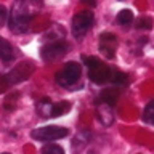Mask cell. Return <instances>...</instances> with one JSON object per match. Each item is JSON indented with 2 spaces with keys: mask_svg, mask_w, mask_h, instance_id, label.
<instances>
[{
  "mask_svg": "<svg viewBox=\"0 0 154 154\" xmlns=\"http://www.w3.org/2000/svg\"><path fill=\"white\" fill-rule=\"evenodd\" d=\"M3 154H8V152H3Z\"/></svg>",
  "mask_w": 154,
  "mask_h": 154,
  "instance_id": "obj_23",
  "label": "cell"
},
{
  "mask_svg": "<svg viewBox=\"0 0 154 154\" xmlns=\"http://www.w3.org/2000/svg\"><path fill=\"white\" fill-rule=\"evenodd\" d=\"M88 154H96V152H95V151H90V152H88Z\"/></svg>",
  "mask_w": 154,
  "mask_h": 154,
  "instance_id": "obj_22",
  "label": "cell"
},
{
  "mask_svg": "<svg viewBox=\"0 0 154 154\" xmlns=\"http://www.w3.org/2000/svg\"><path fill=\"white\" fill-rule=\"evenodd\" d=\"M96 117H98L100 124L103 125H111L114 122V109L112 104L104 103V101H98V108H96Z\"/></svg>",
  "mask_w": 154,
  "mask_h": 154,
  "instance_id": "obj_8",
  "label": "cell"
},
{
  "mask_svg": "<svg viewBox=\"0 0 154 154\" xmlns=\"http://www.w3.org/2000/svg\"><path fill=\"white\" fill-rule=\"evenodd\" d=\"M69 135V130L66 127H60V125H47V127H38L31 132V137L37 141H55V140H61Z\"/></svg>",
  "mask_w": 154,
  "mask_h": 154,
  "instance_id": "obj_3",
  "label": "cell"
},
{
  "mask_svg": "<svg viewBox=\"0 0 154 154\" xmlns=\"http://www.w3.org/2000/svg\"><path fill=\"white\" fill-rule=\"evenodd\" d=\"M32 14L29 11V7L26 0H14L11 11H10V19H8V27L14 34H24L29 31L31 26Z\"/></svg>",
  "mask_w": 154,
  "mask_h": 154,
  "instance_id": "obj_1",
  "label": "cell"
},
{
  "mask_svg": "<svg viewBox=\"0 0 154 154\" xmlns=\"http://www.w3.org/2000/svg\"><path fill=\"white\" fill-rule=\"evenodd\" d=\"M151 26H152V21L149 18H140L137 23L138 29H151Z\"/></svg>",
  "mask_w": 154,
  "mask_h": 154,
  "instance_id": "obj_18",
  "label": "cell"
},
{
  "mask_svg": "<svg viewBox=\"0 0 154 154\" xmlns=\"http://www.w3.org/2000/svg\"><path fill=\"white\" fill-rule=\"evenodd\" d=\"M80 75H82V66L75 61H69L56 74V82L64 88H72L80 80Z\"/></svg>",
  "mask_w": 154,
  "mask_h": 154,
  "instance_id": "obj_2",
  "label": "cell"
},
{
  "mask_svg": "<svg viewBox=\"0 0 154 154\" xmlns=\"http://www.w3.org/2000/svg\"><path fill=\"white\" fill-rule=\"evenodd\" d=\"M42 154H64V149H63L60 144L47 143L45 146L42 148Z\"/></svg>",
  "mask_w": 154,
  "mask_h": 154,
  "instance_id": "obj_16",
  "label": "cell"
},
{
  "mask_svg": "<svg viewBox=\"0 0 154 154\" xmlns=\"http://www.w3.org/2000/svg\"><path fill=\"white\" fill-rule=\"evenodd\" d=\"M127 74L125 72H122V71H112L111 69V82L112 84H116V85H125L127 84Z\"/></svg>",
  "mask_w": 154,
  "mask_h": 154,
  "instance_id": "obj_15",
  "label": "cell"
},
{
  "mask_svg": "<svg viewBox=\"0 0 154 154\" xmlns=\"http://www.w3.org/2000/svg\"><path fill=\"white\" fill-rule=\"evenodd\" d=\"M91 24H93V13L91 11H80L72 16L71 23V31L75 38H82L87 32L90 31Z\"/></svg>",
  "mask_w": 154,
  "mask_h": 154,
  "instance_id": "obj_5",
  "label": "cell"
},
{
  "mask_svg": "<svg viewBox=\"0 0 154 154\" xmlns=\"http://www.w3.org/2000/svg\"><path fill=\"white\" fill-rule=\"evenodd\" d=\"M116 98H117V91H114V90H106L104 93L101 95V101L109 103V104H114Z\"/></svg>",
  "mask_w": 154,
  "mask_h": 154,
  "instance_id": "obj_17",
  "label": "cell"
},
{
  "mask_svg": "<svg viewBox=\"0 0 154 154\" xmlns=\"http://www.w3.org/2000/svg\"><path fill=\"white\" fill-rule=\"evenodd\" d=\"M84 3L87 5H90V7H96V0H82Z\"/></svg>",
  "mask_w": 154,
  "mask_h": 154,
  "instance_id": "obj_21",
  "label": "cell"
},
{
  "mask_svg": "<svg viewBox=\"0 0 154 154\" xmlns=\"http://www.w3.org/2000/svg\"><path fill=\"white\" fill-rule=\"evenodd\" d=\"M69 109H71L69 101H58V103H53V106H51V117H60V116L69 112Z\"/></svg>",
  "mask_w": 154,
  "mask_h": 154,
  "instance_id": "obj_10",
  "label": "cell"
},
{
  "mask_svg": "<svg viewBox=\"0 0 154 154\" xmlns=\"http://www.w3.org/2000/svg\"><path fill=\"white\" fill-rule=\"evenodd\" d=\"M14 56H16V53H14L13 45L7 40V38L0 37V60L5 61V63H10V61L14 60Z\"/></svg>",
  "mask_w": 154,
  "mask_h": 154,
  "instance_id": "obj_9",
  "label": "cell"
},
{
  "mask_svg": "<svg viewBox=\"0 0 154 154\" xmlns=\"http://www.w3.org/2000/svg\"><path fill=\"white\" fill-rule=\"evenodd\" d=\"M141 119H143V122H146L149 125H154V101H151V103L146 104Z\"/></svg>",
  "mask_w": 154,
  "mask_h": 154,
  "instance_id": "obj_14",
  "label": "cell"
},
{
  "mask_svg": "<svg viewBox=\"0 0 154 154\" xmlns=\"http://www.w3.org/2000/svg\"><path fill=\"white\" fill-rule=\"evenodd\" d=\"M7 18H8V10H7L5 5L0 3V27L3 26V23L7 21Z\"/></svg>",
  "mask_w": 154,
  "mask_h": 154,
  "instance_id": "obj_19",
  "label": "cell"
},
{
  "mask_svg": "<svg viewBox=\"0 0 154 154\" xmlns=\"http://www.w3.org/2000/svg\"><path fill=\"white\" fill-rule=\"evenodd\" d=\"M82 61L85 63L87 67H91V66H95L100 60H98V58H95V56H82Z\"/></svg>",
  "mask_w": 154,
  "mask_h": 154,
  "instance_id": "obj_20",
  "label": "cell"
},
{
  "mask_svg": "<svg viewBox=\"0 0 154 154\" xmlns=\"http://www.w3.org/2000/svg\"><path fill=\"white\" fill-rule=\"evenodd\" d=\"M88 140H90V133L84 130V132L77 133V137L74 138V141H72V149H74V151H80V149L88 143Z\"/></svg>",
  "mask_w": 154,
  "mask_h": 154,
  "instance_id": "obj_11",
  "label": "cell"
},
{
  "mask_svg": "<svg viewBox=\"0 0 154 154\" xmlns=\"http://www.w3.org/2000/svg\"><path fill=\"white\" fill-rule=\"evenodd\" d=\"M116 47H117V37L111 32H104L100 35V51L108 58V60H112L116 56Z\"/></svg>",
  "mask_w": 154,
  "mask_h": 154,
  "instance_id": "obj_7",
  "label": "cell"
},
{
  "mask_svg": "<svg viewBox=\"0 0 154 154\" xmlns=\"http://www.w3.org/2000/svg\"><path fill=\"white\" fill-rule=\"evenodd\" d=\"M133 21V11L128 8L125 10H120V11L117 13V23L122 24V26H127V24H130Z\"/></svg>",
  "mask_w": 154,
  "mask_h": 154,
  "instance_id": "obj_13",
  "label": "cell"
},
{
  "mask_svg": "<svg viewBox=\"0 0 154 154\" xmlns=\"http://www.w3.org/2000/svg\"><path fill=\"white\" fill-rule=\"evenodd\" d=\"M67 48H69V45H67V42L64 40V38H60V40H51L45 43L42 48H40V56L43 61L50 63V61H55L58 60V58L64 56L67 53Z\"/></svg>",
  "mask_w": 154,
  "mask_h": 154,
  "instance_id": "obj_4",
  "label": "cell"
},
{
  "mask_svg": "<svg viewBox=\"0 0 154 154\" xmlns=\"http://www.w3.org/2000/svg\"><path fill=\"white\" fill-rule=\"evenodd\" d=\"M51 106H53V103L48 98H43L40 103L37 104V112L42 116V117H51Z\"/></svg>",
  "mask_w": 154,
  "mask_h": 154,
  "instance_id": "obj_12",
  "label": "cell"
},
{
  "mask_svg": "<svg viewBox=\"0 0 154 154\" xmlns=\"http://www.w3.org/2000/svg\"><path fill=\"white\" fill-rule=\"evenodd\" d=\"M88 77L91 82H95L98 85H103L111 79V67H108L101 61H98L95 66L88 67Z\"/></svg>",
  "mask_w": 154,
  "mask_h": 154,
  "instance_id": "obj_6",
  "label": "cell"
}]
</instances>
